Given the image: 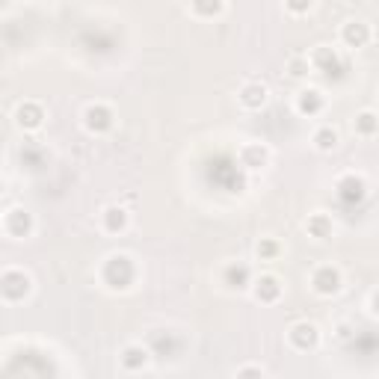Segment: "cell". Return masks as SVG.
I'll return each mask as SVG.
<instances>
[{
    "instance_id": "obj_13",
    "label": "cell",
    "mask_w": 379,
    "mask_h": 379,
    "mask_svg": "<svg viewBox=\"0 0 379 379\" xmlns=\"http://www.w3.org/2000/svg\"><path fill=\"white\" fill-rule=\"evenodd\" d=\"M323 107H326V98L317 89H302L296 95V110H300L302 116H317Z\"/></svg>"
},
{
    "instance_id": "obj_3",
    "label": "cell",
    "mask_w": 379,
    "mask_h": 379,
    "mask_svg": "<svg viewBox=\"0 0 379 379\" xmlns=\"http://www.w3.org/2000/svg\"><path fill=\"white\" fill-rule=\"evenodd\" d=\"M288 338H290V347H293V350L308 353V350H315L317 344H320V329H317L315 323L302 320V323H293V326H290Z\"/></svg>"
},
{
    "instance_id": "obj_1",
    "label": "cell",
    "mask_w": 379,
    "mask_h": 379,
    "mask_svg": "<svg viewBox=\"0 0 379 379\" xmlns=\"http://www.w3.org/2000/svg\"><path fill=\"white\" fill-rule=\"evenodd\" d=\"M134 261H130L128 255H110L107 264H104V270H101V278H104V285L110 290H128L130 285H134Z\"/></svg>"
},
{
    "instance_id": "obj_24",
    "label": "cell",
    "mask_w": 379,
    "mask_h": 379,
    "mask_svg": "<svg viewBox=\"0 0 379 379\" xmlns=\"http://www.w3.org/2000/svg\"><path fill=\"white\" fill-rule=\"evenodd\" d=\"M258 255L261 258H276L278 255V243L276 240H261L258 243Z\"/></svg>"
},
{
    "instance_id": "obj_26",
    "label": "cell",
    "mask_w": 379,
    "mask_h": 379,
    "mask_svg": "<svg viewBox=\"0 0 379 379\" xmlns=\"http://www.w3.org/2000/svg\"><path fill=\"white\" fill-rule=\"evenodd\" d=\"M0 196H4V184H0Z\"/></svg>"
},
{
    "instance_id": "obj_14",
    "label": "cell",
    "mask_w": 379,
    "mask_h": 379,
    "mask_svg": "<svg viewBox=\"0 0 379 379\" xmlns=\"http://www.w3.org/2000/svg\"><path fill=\"white\" fill-rule=\"evenodd\" d=\"M267 160H270V152L258 142H249L240 148V163L246 169H261V166H267Z\"/></svg>"
},
{
    "instance_id": "obj_7",
    "label": "cell",
    "mask_w": 379,
    "mask_h": 379,
    "mask_svg": "<svg viewBox=\"0 0 379 379\" xmlns=\"http://www.w3.org/2000/svg\"><path fill=\"white\" fill-rule=\"evenodd\" d=\"M42 122H45V110L36 101H27V104H21L18 110H15V125H18L21 130H39Z\"/></svg>"
},
{
    "instance_id": "obj_21",
    "label": "cell",
    "mask_w": 379,
    "mask_h": 379,
    "mask_svg": "<svg viewBox=\"0 0 379 379\" xmlns=\"http://www.w3.org/2000/svg\"><path fill=\"white\" fill-rule=\"evenodd\" d=\"M190 6L199 18H213L222 12V0H190Z\"/></svg>"
},
{
    "instance_id": "obj_12",
    "label": "cell",
    "mask_w": 379,
    "mask_h": 379,
    "mask_svg": "<svg viewBox=\"0 0 379 379\" xmlns=\"http://www.w3.org/2000/svg\"><path fill=\"white\" fill-rule=\"evenodd\" d=\"M101 220H104V232H110V234H122L125 228H128V222H130L128 210H125L122 205H110V208L101 213Z\"/></svg>"
},
{
    "instance_id": "obj_2",
    "label": "cell",
    "mask_w": 379,
    "mask_h": 379,
    "mask_svg": "<svg viewBox=\"0 0 379 379\" xmlns=\"http://www.w3.org/2000/svg\"><path fill=\"white\" fill-rule=\"evenodd\" d=\"M33 290V282H30V276L21 273V270H6V273H0V296H4L6 302H21L27 300Z\"/></svg>"
},
{
    "instance_id": "obj_10",
    "label": "cell",
    "mask_w": 379,
    "mask_h": 379,
    "mask_svg": "<svg viewBox=\"0 0 379 379\" xmlns=\"http://www.w3.org/2000/svg\"><path fill=\"white\" fill-rule=\"evenodd\" d=\"M341 39L347 47H365L370 42V27L361 24V21H350V24H344Z\"/></svg>"
},
{
    "instance_id": "obj_25",
    "label": "cell",
    "mask_w": 379,
    "mask_h": 379,
    "mask_svg": "<svg viewBox=\"0 0 379 379\" xmlns=\"http://www.w3.org/2000/svg\"><path fill=\"white\" fill-rule=\"evenodd\" d=\"M264 373V368H240L237 370V376H261Z\"/></svg>"
},
{
    "instance_id": "obj_5",
    "label": "cell",
    "mask_w": 379,
    "mask_h": 379,
    "mask_svg": "<svg viewBox=\"0 0 379 379\" xmlns=\"http://www.w3.org/2000/svg\"><path fill=\"white\" fill-rule=\"evenodd\" d=\"M113 122H116V116H113V110L107 104H92L84 113V125H86L89 134H107L113 128Z\"/></svg>"
},
{
    "instance_id": "obj_19",
    "label": "cell",
    "mask_w": 379,
    "mask_h": 379,
    "mask_svg": "<svg viewBox=\"0 0 379 379\" xmlns=\"http://www.w3.org/2000/svg\"><path fill=\"white\" fill-rule=\"evenodd\" d=\"M338 130L335 128H329V125H323L320 130H315V148L317 152H335L338 148Z\"/></svg>"
},
{
    "instance_id": "obj_6",
    "label": "cell",
    "mask_w": 379,
    "mask_h": 379,
    "mask_svg": "<svg viewBox=\"0 0 379 379\" xmlns=\"http://www.w3.org/2000/svg\"><path fill=\"white\" fill-rule=\"evenodd\" d=\"M308 62H311V69L326 72V74H341V69H344L338 51L335 47H329V45H317V51L308 57Z\"/></svg>"
},
{
    "instance_id": "obj_8",
    "label": "cell",
    "mask_w": 379,
    "mask_h": 379,
    "mask_svg": "<svg viewBox=\"0 0 379 379\" xmlns=\"http://www.w3.org/2000/svg\"><path fill=\"white\" fill-rule=\"evenodd\" d=\"M338 196L344 202H361L368 196V184H365V178H358V175H344L338 181Z\"/></svg>"
},
{
    "instance_id": "obj_15",
    "label": "cell",
    "mask_w": 379,
    "mask_h": 379,
    "mask_svg": "<svg viewBox=\"0 0 379 379\" xmlns=\"http://www.w3.org/2000/svg\"><path fill=\"white\" fill-rule=\"evenodd\" d=\"M282 296V282L276 276H261L255 282V300L258 302H276Z\"/></svg>"
},
{
    "instance_id": "obj_18",
    "label": "cell",
    "mask_w": 379,
    "mask_h": 379,
    "mask_svg": "<svg viewBox=\"0 0 379 379\" xmlns=\"http://www.w3.org/2000/svg\"><path fill=\"white\" fill-rule=\"evenodd\" d=\"M305 228H308V234L317 237V240L332 237V220H329L326 213H311L308 222H305Z\"/></svg>"
},
{
    "instance_id": "obj_11",
    "label": "cell",
    "mask_w": 379,
    "mask_h": 379,
    "mask_svg": "<svg viewBox=\"0 0 379 379\" xmlns=\"http://www.w3.org/2000/svg\"><path fill=\"white\" fill-rule=\"evenodd\" d=\"M240 104L246 107V110H261L264 104H267V98H270V92H267V86L264 84H246L243 89H240Z\"/></svg>"
},
{
    "instance_id": "obj_20",
    "label": "cell",
    "mask_w": 379,
    "mask_h": 379,
    "mask_svg": "<svg viewBox=\"0 0 379 379\" xmlns=\"http://www.w3.org/2000/svg\"><path fill=\"white\" fill-rule=\"evenodd\" d=\"M376 125H379V119H376V113L373 110H365V113H358L356 116V134L358 137H373L376 134Z\"/></svg>"
},
{
    "instance_id": "obj_4",
    "label": "cell",
    "mask_w": 379,
    "mask_h": 379,
    "mask_svg": "<svg viewBox=\"0 0 379 379\" xmlns=\"http://www.w3.org/2000/svg\"><path fill=\"white\" fill-rule=\"evenodd\" d=\"M311 288L320 296H335L341 290V270L332 267V264H323V267H317L315 276H311Z\"/></svg>"
},
{
    "instance_id": "obj_23",
    "label": "cell",
    "mask_w": 379,
    "mask_h": 379,
    "mask_svg": "<svg viewBox=\"0 0 379 379\" xmlns=\"http://www.w3.org/2000/svg\"><path fill=\"white\" fill-rule=\"evenodd\" d=\"M285 6L293 15H305V12H311V6H315V0H285Z\"/></svg>"
},
{
    "instance_id": "obj_16",
    "label": "cell",
    "mask_w": 379,
    "mask_h": 379,
    "mask_svg": "<svg viewBox=\"0 0 379 379\" xmlns=\"http://www.w3.org/2000/svg\"><path fill=\"white\" fill-rule=\"evenodd\" d=\"M222 282L232 290L249 288V267H246V264H228V267L222 270Z\"/></svg>"
},
{
    "instance_id": "obj_17",
    "label": "cell",
    "mask_w": 379,
    "mask_h": 379,
    "mask_svg": "<svg viewBox=\"0 0 379 379\" xmlns=\"http://www.w3.org/2000/svg\"><path fill=\"white\" fill-rule=\"evenodd\" d=\"M148 365V350L145 347H140V344H130V347H125L122 350V368L125 370H142Z\"/></svg>"
},
{
    "instance_id": "obj_9",
    "label": "cell",
    "mask_w": 379,
    "mask_h": 379,
    "mask_svg": "<svg viewBox=\"0 0 379 379\" xmlns=\"http://www.w3.org/2000/svg\"><path fill=\"white\" fill-rule=\"evenodd\" d=\"M6 232L12 237H30L33 234V217L24 208H15L6 213Z\"/></svg>"
},
{
    "instance_id": "obj_22",
    "label": "cell",
    "mask_w": 379,
    "mask_h": 379,
    "mask_svg": "<svg viewBox=\"0 0 379 379\" xmlns=\"http://www.w3.org/2000/svg\"><path fill=\"white\" fill-rule=\"evenodd\" d=\"M308 72H311L308 57H290V60H288V74H290V77L300 80V77H305Z\"/></svg>"
}]
</instances>
